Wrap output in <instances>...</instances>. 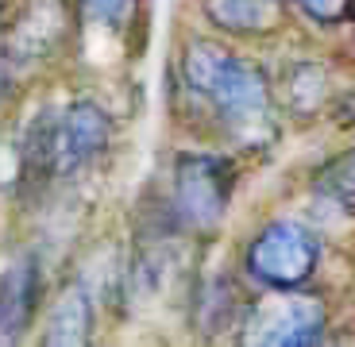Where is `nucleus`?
Returning <instances> with one entry per match:
<instances>
[{
  "mask_svg": "<svg viewBox=\"0 0 355 347\" xmlns=\"http://www.w3.org/2000/svg\"><path fill=\"white\" fill-rule=\"evenodd\" d=\"M62 35H66L62 0H27V8L12 24L4 46H8L12 62L24 66V62H39V58L54 54L58 43H62Z\"/></svg>",
  "mask_w": 355,
  "mask_h": 347,
  "instance_id": "nucleus-7",
  "label": "nucleus"
},
{
  "mask_svg": "<svg viewBox=\"0 0 355 347\" xmlns=\"http://www.w3.org/2000/svg\"><path fill=\"white\" fill-rule=\"evenodd\" d=\"M236 312V290L228 282H209L197 297V328L201 332H220L228 324V317Z\"/></svg>",
  "mask_w": 355,
  "mask_h": 347,
  "instance_id": "nucleus-13",
  "label": "nucleus"
},
{
  "mask_svg": "<svg viewBox=\"0 0 355 347\" xmlns=\"http://www.w3.org/2000/svg\"><path fill=\"white\" fill-rule=\"evenodd\" d=\"M12 70H16V62H12V54H8V46L0 43V108L8 105V97H12Z\"/></svg>",
  "mask_w": 355,
  "mask_h": 347,
  "instance_id": "nucleus-15",
  "label": "nucleus"
},
{
  "mask_svg": "<svg viewBox=\"0 0 355 347\" xmlns=\"http://www.w3.org/2000/svg\"><path fill=\"white\" fill-rule=\"evenodd\" d=\"M236 189V166L224 154H178L174 162V220L209 231L224 220Z\"/></svg>",
  "mask_w": 355,
  "mask_h": 347,
  "instance_id": "nucleus-3",
  "label": "nucleus"
},
{
  "mask_svg": "<svg viewBox=\"0 0 355 347\" xmlns=\"http://www.w3.org/2000/svg\"><path fill=\"white\" fill-rule=\"evenodd\" d=\"M143 0H78V19L101 35H128L139 24Z\"/></svg>",
  "mask_w": 355,
  "mask_h": 347,
  "instance_id": "nucleus-11",
  "label": "nucleus"
},
{
  "mask_svg": "<svg viewBox=\"0 0 355 347\" xmlns=\"http://www.w3.org/2000/svg\"><path fill=\"white\" fill-rule=\"evenodd\" d=\"M201 8L228 35H266L282 19V0H201Z\"/></svg>",
  "mask_w": 355,
  "mask_h": 347,
  "instance_id": "nucleus-10",
  "label": "nucleus"
},
{
  "mask_svg": "<svg viewBox=\"0 0 355 347\" xmlns=\"http://www.w3.org/2000/svg\"><path fill=\"white\" fill-rule=\"evenodd\" d=\"M43 297V267L35 255L16 258L0 274V344H16L39 312Z\"/></svg>",
  "mask_w": 355,
  "mask_h": 347,
  "instance_id": "nucleus-6",
  "label": "nucleus"
},
{
  "mask_svg": "<svg viewBox=\"0 0 355 347\" xmlns=\"http://www.w3.org/2000/svg\"><path fill=\"white\" fill-rule=\"evenodd\" d=\"M89 336H93V294H89L85 282H73V285H66L62 297L51 305L43 344L78 347V344H89Z\"/></svg>",
  "mask_w": 355,
  "mask_h": 347,
  "instance_id": "nucleus-9",
  "label": "nucleus"
},
{
  "mask_svg": "<svg viewBox=\"0 0 355 347\" xmlns=\"http://www.w3.org/2000/svg\"><path fill=\"white\" fill-rule=\"evenodd\" d=\"M182 89L236 143H243V147L270 143V135H275L270 81L251 58L220 43L197 39L182 54Z\"/></svg>",
  "mask_w": 355,
  "mask_h": 347,
  "instance_id": "nucleus-1",
  "label": "nucleus"
},
{
  "mask_svg": "<svg viewBox=\"0 0 355 347\" xmlns=\"http://www.w3.org/2000/svg\"><path fill=\"white\" fill-rule=\"evenodd\" d=\"M317 189L329 205H340L344 213H355V147H347L344 154H336L329 166L320 170Z\"/></svg>",
  "mask_w": 355,
  "mask_h": 347,
  "instance_id": "nucleus-12",
  "label": "nucleus"
},
{
  "mask_svg": "<svg viewBox=\"0 0 355 347\" xmlns=\"http://www.w3.org/2000/svg\"><path fill=\"white\" fill-rule=\"evenodd\" d=\"M4 4H8V0H0V12H4Z\"/></svg>",
  "mask_w": 355,
  "mask_h": 347,
  "instance_id": "nucleus-16",
  "label": "nucleus"
},
{
  "mask_svg": "<svg viewBox=\"0 0 355 347\" xmlns=\"http://www.w3.org/2000/svg\"><path fill=\"white\" fill-rule=\"evenodd\" d=\"M278 97H282L286 112L297 120H309L320 108L329 105L332 97V70L317 58H297L282 70L278 78Z\"/></svg>",
  "mask_w": 355,
  "mask_h": 347,
  "instance_id": "nucleus-8",
  "label": "nucleus"
},
{
  "mask_svg": "<svg viewBox=\"0 0 355 347\" xmlns=\"http://www.w3.org/2000/svg\"><path fill=\"white\" fill-rule=\"evenodd\" d=\"M112 120L97 100H70L54 120V178H81L105 159Z\"/></svg>",
  "mask_w": 355,
  "mask_h": 347,
  "instance_id": "nucleus-5",
  "label": "nucleus"
},
{
  "mask_svg": "<svg viewBox=\"0 0 355 347\" xmlns=\"http://www.w3.org/2000/svg\"><path fill=\"white\" fill-rule=\"evenodd\" d=\"M329 324V309L313 294L270 290L243 317V339L259 347H305L320 344Z\"/></svg>",
  "mask_w": 355,
  "mask_h": 347,
  "instance_id": "nucleus-4",
  "label": "nucleus"
},
{
  "mask_svg": "<svg viewBox=\"0 0 355 347\" xmlns=\"http://www.w3.org/2000/svg\"><path fill=\"white\" fill-rule=\"evenodd\" d=\"M320 263V247L313 231L297 220H270L248 243L243 267L266 290H297L313 278Z\"/></svg>",
  "mask_w": 355,
  "mask_h": 347,
  "instance_id": "nucleus-2",
  "label": "nucleus"
},
{
  "mask_svg": "<svg viewBox=\"0 0 355 347\" xmlns=\"http://www.w3.org/2000/svg\"><path fill=\"white\" fill-rule=\"evenodd\" d=\"M297 4V12L302 16H309L313 24H347V19H355V0H293Z\"/></svg>",
  "mask_w": 355,
  "mask_h": 347,
  "instance_id": "nucleus-14",
  "label": "nucleus"
}]
</instances>
